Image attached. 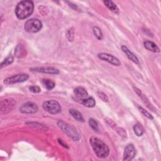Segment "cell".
<instances>
[{
    "mask_svg": "<svg viewBox=\"0 0 161 161\" xmlns=\"http://www.w3.org/2000/svg\"><path fill=\"white\" fill-rule=\"evenodd\" d=\"M90 144L97 157L104 158L108 156L109 153V148L101 139L95 136H92L90 138Z\"/></svg>",
    "mask_w": 161,
    "mask_h": 161,
    "instance_id": "cell-1",
    "label": "cell"
},
{
    "mask_svg": "<svg viewBox=\"0 0 161 161\" xmlns=\"http://www.w3.org/2000/svg\"><path fill=\"white\" fill-rule=\"evenodd\" d=\"M33 3L31 1H21L16 6L15 13L18 18L23 19L28 18L33 13Z\"/></svg>",
    "mask_w": 161,
    "mask_h": 161,
    "instance_id": "cell-2",
    "label": "cell"
},
{
    "mask_svg": "<svg viewBox=\"0 0 161 161\" xmlns=\"http://www.w3.org/2000/svg\"><path fill=\"white\" fill-rule=\"evenodd\" d=\"M57 125L65 133H66L69 137H71L74 141H78L79 140V135L74 126L62 120L58 121L57 122Z\"/></svg>",
    "mask_w": 161,
    "mask_h": 161,
    "instance_id": "cell-3",
    "label": "cell"
},
{
    "mask_svg": "<svg viewBox=\"0 0 161 161\" xmlns=\"http://www.w3.org/2000/svg\"><path fill=\"white\" fill-rule=\"evenodd\" d=\"M42 28V21L36 18H31L26 21L25 24V30L29 33H36Z\"/></svg>",
    "mask_w": 161,
    "mask_h": 161,
    "instance_id": "cell-4",
    "label": "cell"
},
{
    "mask_svg": "<svg viewBox=\"0 0 161 161\" xmlns=\"http://www.w3.org/2000/svg\"><path fill=\"white\" fill-rule=\"evenodd\" d=\"M43 108L51 114H57L61 111L60 104L55 100H48L43 103Z\"/></svg>",
    "mask_w": 161,
    "mask_h": 161,
    "instance_id": "cell-5",
    "label": "cell"
},
{
    "mask_svg": "<svg viewBox=\"0 0 161 161\" xmlns=\"http://www.w3.org/2000/svg\"><path fill=\"white\" fill-rule=\"evenodd\" d=\"M16 106V101L13 98L2 100L0 103V111L1 114H6L12 111Z\"/></svg>",
    "mask_w": 161,
    "mask_h": 161,
    "instance_id": "cell-6",
    "label": "cell"
},
{
    "mask_svg": "<svg viewBox=\"0 0 161 161\" xmlns=\"http://www.w3.org/2000/svg\"><path fill=\"white\" fill-rule=\"evenodd\" d=\"M38 109L36 103L32 101H28L23 104L19 108V111L23 114H33Z\"/></svg>",
    "mask_w": 161,
    "mask_h": 161,
    "instance_id": "cell-7",
    "label": "cell"
},
{
    "mask_svg": "<svg viewBox=\"0 0 161 161\" xmlns=\"http://www.w3.org/2000/svg\"><path fill=\"white\" fill-rule=\"evenodd\" d=\"M28 75L26 74H19L14 75L9 77H8L4 80L5 84H13L19 82H23L28 79Z\"/></svg>",
    "mask_w": 161,
    "mask_h": 161,
    "instance_id": "cell-8",
    "label": "cell"
},
{
    "mask_svg": "<svg viewBox=\"0 0 161 161\" xmlns=\"http://www.w3.org/2000/svg\"><path fill=\"white\" fill-rule=\"evenodd\" d=\"M97 57L99 59L106 61L114 65L119 66L121 65V62L119 60L111 54L107 53H99L97 54Z\"/></svg>",
    "mask_w": 161,
    "mask_h": 161,
    "instance_id": "cell-9",
    "label": "cell"
},
{
    "mask_svg": "<svg viewBox=\"0 0 161 161\" xmlns=\"http://www.w3.org/2000/svg\"><path fill=\"white\" fill-rule=\"evenodd\" d=\"M136 155V149L133 144H128L126 146L123 153V160H131Z\"/></svg>",
    "mask_w": 161,
    "mask_h": 161,
    "instance_id": "cell-10",
    "label": "cell"
},
{
    "mask_svg": "<svg viewBox=\"0 0 161 161\" xmlns=\"http://www.w3.org/2000/svg\"><path fill=\"white\" fill-rule=\"evenodd\" d=\"M30 70L37 72H41L44 74H59V70L52 67H33L30 68Z\"/></svg>",
    "mask_w": 161,
    "mask_h": 161,
    "instance_id": "cell-11",
    "label": "cell"
},
{
    "mask_svg": "<svg viewBox=\"0 0 161 161\" xmlns=\"http://www.w3.org/2000/svg\"><path fill=\"white\" fill-rule=\"evenodd\" d=\"M121 49L125 53V54L126 55L127 57L130 60H131L133 62L136 64H139V60L138 58V57L133 53H132L128 48L127 47L125 46V45H122L121 46Z\"/></svg>",
    "mask_w": 161,
    "mask_h": 161,
    "instance_id": "cell-12",
    "label": "cell"
},
{
    "mask_svg": "<svg viewBox=\"0 0 161 161\" xmlns=\"http://www.w3.org/2000/svg\"><path fill=\"white\" fill-rule=\"evenodd\" d=\"M143 45L144 47L146 49H147L148 50L152 52H155V53H158L160 52V48H158V47L153 42H151L150 40H145L143 42Z\"/></svg>",
    "mask_w": 161,
    "mask_h": 161,
    "instance_id": "cell-13",
    "label": "cell"
},
{
    "mask_svg": "<svg viewBox=\"0 0 161 161\" xmlns=\"http://www.w3.org/2000/svg\"><path fill=\"white\" fill-rule=\"evenodd\" d=\"M74 94L75 95V96L78 99H79V100L85 99L88 97V93L86 91V90L84 88L81 87H76L74 89Z\"/></svg>",
    "mask_w": 161,
    "mask_h": 161,
    "instance_id": "cell-14",
    "label": "cell"
},
{
    "mask_svg": "<svg viewBox=\"0 0 161 161\" xmlns=\"http://www.w3.org/2000/svg\"><path fill=\"white\" fill-rule=\"evenodd\" d=\"M80 104L87 108H93L96 105V101L92 97H87L80 100Z\"/></svg>",
    "mask_w": 161,
    "mask_h": 161,
    "instance_id": "cell-15",
    "label": "cell"
},
{
    "mask_svg": "<svg viewBox=\"0 0 161 161\" xmlns=\"http://www.w3.org/2000/svg\"><path fill=\"white\" fill-rule=\"evenodd\" d=\"M103 3L106 6V7L109 10H111L113 13H114L116 14H119V9L117 7V6L113 1H107L106 0V1H104Z\"/></svg>",
    "mask_w": 161,
    "mask_h": 161,
    "instance_id": "cell-16",
    "label": "cell"
},
{
    "mask_svg": "<svg viewBox=\"0 0 161 161\" xmlns=\"http://www.w3.org/2000/svg\"><path fill=\"white\" fill-rule=\"evenodd\" d=\"M69 113L72 115V116L76 120L79 121H84V118L82 115V114L75 109H69Z\"/></svg>",
    "mask_w": 161,
    "mask_h": 161,
    "instance_id": "cell-17",
    "label": "cell"
},
{
    "mask_svg": "<svg viewBox=\"0 0 161 161\" xmlns=\"http://www.w3.org/2000/svg\"><path fill=\"white\" fill-rule=\"evenodd\" d=\"M25 49L23 47L22 45L19 44L16 46L15 51H14V54L16 57H22L23 56H25Z\"/></svg>",
    "mask_w": 161,
    "mask_h": 161,
    "instance_id": "cell-18",
    "label": "cell"
},
{
    "mask_svg": "<svg viewBox=\"0 0 161 161\" xmlns=\"http://www.w3.org/2000/svg\"><path fill=\"white\" fill-rule=\"evenodd\" d=\"M133 131L135 135L138 136H142L144 133V129L140 123H136L133 126Z\"/></svg>",
    "mask_w": 161,
    "mask_h": 161,
    "instance_id": "cell-19",
    "label": "cell"
},
{
    "mask_svg": "<svg viewBox=\"0 0 161 161\" xmlns=\"http://www.w3.org/2000/svg\"><path fill=\"white\" fill-rule=\"evenodd\" d=\"M42 83L47 90H52L55 86V84L53 81H52V80H50V79H43Z\"/></svg>",
    "mask_w": 161,
    "mask_h": 161,
    "instance_id": "cell-20",
    "label": "cell"
},
{
    "mask_svg": "<svg viewBox=\"0 0 161 161\" xmlns=\"http://www.w3.org/2000/svg\"><path fill=\"white\" fill-rule=\"evenodd\" d=\"M93 33H94V35H95V36L98 39V40H102L103 38V33L101 30V29L97 27V26H94L93 27Z\"/></svg>",
    "mask_w": 161,
    "mask_h": 161,
    "instance_id": "cell-21",
    "label": "cell"
},
{
    "mask_svg": "<svg viewBox=\"0 0 161 161\" xmlns=\"http://www.w3.org/2000/svg\"><path fill=\"white\" fill-rule=\"evenodd\" d=\"M26 124L28 125H30L31 126L37 127L39 129H41V130H47L48 129V127H47L45 125H43L42 123H37V122H26Z\"/></svg>",
    "mask_w": 161,
    "mask_h": 161,
    "instance_id": "cell-22",
    "label": "cell"
},
{
    "mask_svg": "<svg viewBox=\"0 0 161 161\" xmlns=\"http://www.w3.org/2000/svg\"><path fill=\"white\" fill-rule=\"evenodd\" d=\"M136 104V107H137V108L138 109V110H139V111H140V113H142L145 117L148 118L150 119H153L152 115L151 114H150L147 111H146L145 109H144L143 108H142V106H140V105H138V104Z\"/></svg>",
    "mask_w": 161,
    "mask_h": 161,
    "instance_id": "cell-23",
    "label": "cell"
},
{
    "mask_svg": "<svg viewBox=\"0 0 161 161\" xmlns=\"http://www.w3.org/2000/svg\"><path fill=\"white\" fill-rule=\"evenodd\" d=\"M13 60H14V58H13V56L9 55L8 57H6L3 60V62H1V68H3V67H4V66H7V65L12 64L13 62Z\"/></svg>",
    "mask_w": 161,
    "mask_h": 161,
    "instance_id": "cell-24",
    "label": "cell"
},
{
    "mask_svg": "<svg viewBox=\"0 0 161 161\" xmlns=\"http://www.w3.org/2000/svg\"><path fill=\"white\" fill-rule=\"evenodd\" d=\"M66 36L67 38V39L69 40V41L72 42L73 41L74 37V28H71L69 30H67V31H66Z\"/></svg>",
    "mask_w": 161,
    "mask_h": 161,
    "instance_id": "cell-25",
    "label": "cell"
},
{
    "mask_svg": "<svg viewBox=\"0 0 161 161\" xmlns=\"http://www.w3.org/2000/svg\"><path fill=\"white\" fill-rule=\"evenodd\" d=\"M89 125L92 128V130H94L96 131H98V124L94 119L90 118L89 119Z\"/></svg>",
    "mask_w": 161,
    "mask_h": 161,
    "instance_id": "cell-26",
    "label": "cell"
},
{
    "mask_svg": "<svg viewBox=\"0 0 161 161\" xmlns=\"http://www.w3.org/2000/svg\"><path fill=\"white\" fill-rule=\"evenodd\" d=\"M29 89L31 92L33 93H39L41 91L40 87H38V86H31L29 87Z\"/></svg>",
    "mask_w": 161,
    "mask_h": 161,
    "instance_id": "cell-27",
    "label": "cell"
},
{
    "mask_svg": "<svg viewBox=\"0 0 161 161\" xmlns=\"http://www.w3.org/2000/svg\"><path fill=\"white\" fill-rule=\"evenodd\" d=\"M115 129H116V131H117V133H118L120 136H123V137H126V133L125 130H123V129L121 128H118V127H116V126Z\"/></svg>",
    "mask_w": 161,
    "mask_h": 161,
    "instance_id": "cell-28",
    "label": "cell"
},
{
    "mask_svg": "<svg viewBox=\"0 0 161 161\" xmlns=\"http://www.w3.org/2000/svg\"><path fill=\"white\" fill-rule=\"evenodd\" d=\"M97 94L98 97L99 98H101L103 101H108V96L104 92H97Z\"/></svg>",
    "mask_w": 161,
    "mask_h": 161,
    "instance_id": "cell-29",
    "label": "cell"
}]
</instances>
